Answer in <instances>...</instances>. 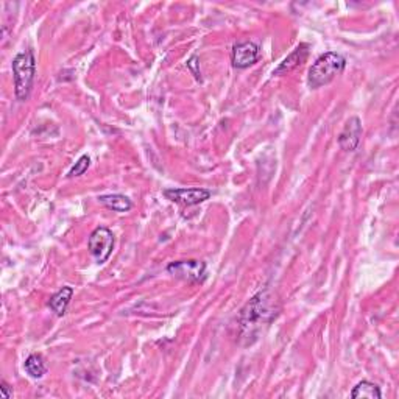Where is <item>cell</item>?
<instances>
[{
	"instance_id": "4fadbf2b",
	"label": "cell",
	"mask_w": 399,
	"mask_h": 399,
	"mask_svg": "<svg viewBox=\"0 0 399 399\" xmlns=\"http://www.w3.org/2000/svg\"><path fill=\"white\" fill-rule=\"evenodd\" d=\"M351 398L352 399H359V398L381 399L382 393H381V389H379L376 384H373L370 381H362V382H359L356 387L352 389Z\"/></svg>"
},
{
	"instance_id": "8fae6325",
	"label": "cell",
	"mask_w": 399,
	"mask_h": 399,
	"mask_svg": "<svg viewBox=\"0 0 399 399\" xmlns=\"http://www.w3.org/2000/svg\"><path fill=\"white\" fill-rule=\"evenodd\" d=\"M99 202L106 206L108 209H111L113 212H128L133 208V202L127 195L122 194H109V195H100Z\"/></svg>"
},
{
	"instance_id": "5b68a950",
	"label": "cell",
	"mask_w": 399,
	"mask_h": 399,
	"mask_svg": "<svg viewBox=\"0 0 399 399\" xmlns=\"http://www.w3.org/2000/svg\"><path fill=\"white\" fill-rule=\"evenodd\" d=\"M167 272L177 279L189 282V284H203L208 273V267L203 261H177L167 266Z\"/></svg>"
},
{
	"instance_id": "9c48e42d",
	"label": "cell",
	"mask_w": 399,
	"mask_h": 399,
	"mask_svg": "<svg viewBox=\"0 0 399 399\" xmlns=\"http://www.w3.org/2000/svg\"><path fill=\"white\" fill-rule=\"evenodd\" d=\"M309 51H311V46L309 44H300V46L295 49L291 55H288L284 61H282L278 67L273 70V75H287L291 74L292 70L300 67L302 63L307 60Z\"/></svg>"
},
{
	"instance_id": "277c9868",
	"label": "cell",
	"mask_w": 399,
	"mask_h": 399,
	"mask_svg": "<svg viewBox=\"0 0 399 399\" xmlns=\"http://www.w3.org/2000/svg\"><path fill=\"white\" fill-rule=\"evenodd\" d=\"M115 237L111 229L105 227L95 228L88 239V250L97 263H105L113 254Z\"/></svg>"
},
{
	"instance_id": "5bb4252c",
	"label": "cell",
	"mask_w": 399,
	"mask_h": 399,
	"mask_svg": "<svg viewBox=\"0 0 399 399\" xmlns=\"http://www.w3.org/2000/svg\"><path fill=\"white\" fill-rule=\"evenodd\" d=\"M89 165H91V158H89L88 154H83V156H81L79 161H76L72 169H70L69 178L81 177L83 173H85V172L89 169Z\"/></svg>"
},
{
	"instance_id": "8992f818",
	"label": "cell",
	"mask_w": 399,
	"mask_h": 399,
	"mask_svg": "<svg viewBox=\"0 0 399 399\" xmlns=\"http://www.w3.org/2000/svg\"><path fill=\"white\" fill-rule=\"evenodd\" d=\"M261 58V47L256 42H239L231 51V63L236 69H247L253 66Z\"/></svg>"
},
{
	"instance_id": "7c38bea8",
	"label": "cell",
	"mask_w": 399,
	"mask_h": 399,
	"mask_svg": "<svg viewBox=\"0 0 399 399\" xmlns=\"http://www.w3.org/2000/svg\"><path fill=\"white\" fill-rule=\"evenodd\" d=\"M24 368L27 371V375L33 379H41L47 373L46 360H44L41 354H30L27 360H25Z\"/></svg>"
},
{
	"instance_id": "ba28073f",
	"label": "cell",
	"mask_w": 399,
	"mask_h": 399,
	"mask_svg": "<svg viewBox=\"0 0 399 399\" xmlns=\"http://www.w3.org/2000/svg\"><path fill=\"white\" fill-rule=\"evenodd\" d=\"M360 140H362V122L356 115H352L345 124L342 133L339 134V145L345 152H356Z\"/></svg>"
},
{
	"instance_id": "30bf717a",
	"label": "cell",
	"mask_w": 399,
	"mask_h": 399,
	"mask_svg": "<svg viewBox=\"0 0 399 399\" xmlns=\"http://www.w3.org/2000/svg\"><path fill=\"white\" fill-rule=\"evenodd\" d=\"M74 297V288L72 287H63L58 291L54 297H50L49 300V307L51 309V312H55L58 317H63L66 314L67 307L70 304V300Z\"/></svg>"
},
{
	"instance_id": "3957f363",
	"label": "cell",
	"mask_w": 399,
	"mask_h": 399,
	"mask_svg": "<svg viewBox=\"0 0 399 399\" xmlns=\"http://www.w3.org/2000/svg\"><path fill=\"white\" fill-rule=\"evenodd\" d=\"M13 80H15V95L19 101L28 100L36 76V58L33 50L17 54L11 63Z\"/></svg>"
},
{
	"instance_id": "6da1fadb",
	"label": "cell",
	"mask_w": 399,
	"mask_h": 399,
	"mask_svg": "<svg viewBox=\"0 0 399 399\" xmlns=\"http://www.w3.org/2000/svg\"><path fill=\"white\" fill-rule=\"evenodd\" d=\"M276 317L275 309L272 307V298L268 297V292H259L251 298L247 306L242 309L239 315L241 325V336L248 339L251 343V337L259 331L261 325H267ZM254 339V337H253Z\"/></svg>"
},
{
	"instance_id": "9a60e30c",
	"label": "cell",
	"mask_w": 399,
	"mask_h": 399,
	"mask_svg": "<svg viewBox=\"0 0 399 399\" xmlns=\"http://www.w3.org/2000/svg\"><path fill=\"white\" fill-rule=\"evenodd\" d=\"M188 67L192 70V74L195 75V79L198 81H202V74H200V63H198V56H192L188 61Z\"/></svg>"
},
{
	"instance_id": "7a4b0ae2",
	"label": "cell",
	"mask_w": 399,
	"mask_h": 399,
	"mask_svg": "<svg viewBox=\"0 0 399 399\" xmlns=\"http://www.w3.org/2000/svg\"><path fill=\"white\" fill-rule=\"evenodd\" d=\"M346 67V60L343 55L337 51H326L317 58L307 75V85L311 89H318L321 86L329 85L331 81L337 79Z\"/></svg>"
},
{
	"instance_id": "2e32d148",
	"label": "cell",
	"mask_w": 399,
	"mask_h": 399,
	"mask_svg": "<svg viewBox=\"0 0 399 399\" xmlns=\"http://www.w3.org/2000/svg\"><path fill=\"white\" fill-rule=\"evenodd\" d=\"M0 390H2V396L3 398H11L13 396V391L10 390V385L6 384L5 381H2V384H0Z\"/></svg>"
},
{
	"instance_id": "52a82bcc",
	"label": "cell",
	"mask_w": 399,
	"mask_h": 399,
	"mask_svg": "<svg viewBox=\"0 0 399 399\" xmlns=\"http://www.w3.org/2000/svg\"><path fill=\"white\" fill-rule=\"evenodd\" d=\"M164 197L173 203L183 206H197L211 198V192L203 188H188V189H165Z\"/></svg>"
}]
</instances>
